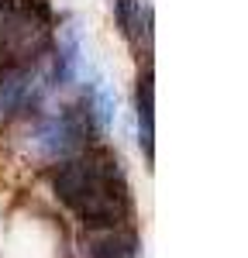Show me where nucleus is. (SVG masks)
I'll list each match as a JSON object with an SVG mask.
<instances>
[{"label": "nucleus", "mask_w": 248, "mask_h": 258, "mask_svg": "<svg viewBox=\"0 0 248 258\" xmlns=\"http://www.w3.org/2000/svg\"><path fill=\"white\" fill-rule=\"evenodd\" d=\"M83 110H86V117L90 124L97 127V135H107L110 127H114V117H117V93H114V86L107 80H90L83 86Z\"/></svg>", "instance_id": "obj_1"}, {"label": "nucleus", "mask_w": 248, "mask_h": 258, "mask_svg": "<svg viewBox=\"0 0 248 258\" xmlns=\"http://www.w3.org/2000/svg\"><path fill=\"white\" fill-rule=\"evenodd\" d=\"M86 258H138V238L124 227L107 231H86Z\"/></svg>", "instance_id": "obj_2"}, {"label": "nucleus", "mask_w": 248, "mask_h": 258, "mask_svg": "<svg viewBox=\"0 0 248 258\" xmlns=\"http://www.w3.org/2000/svg\"><path fill=\"white\" fill-rule=\"evenodd\" d=\"M83 73V41H80V28L69 21L66 28H59V48H55V76L59 83H76Z\"/></svg>", "instance_id": "obj_3"}, {"label": "nucleus", "mask_w": 248, "mask_h": 258, "mask_svg": "<svg viewBox=\"0 0 248 258\" xmlns=\"http://www.w3.org/2000/svg\"><path fill=\"white\" fill-rule=\"evenodd\" d=\"M135 114H138V145L145 152V162H152V66H145L138 76V90H135Z\"/></svg>", "instance_id": "obj_4"}, {"label": "nucleus", "mask_w": 248, "mask_h": 258, "mask_svg": "<svg viewBox=\"0 0 248 258\" xmlns=\"http://www.w3.org/2000/svg\"><path fill=\"white\" fill-rule=\"evenodd\" d=\"M114 18L121 24L124 38L138 41V35H142V0H114Z\"/></svg>", "instance_id": "obj_5"}]
</instances>
